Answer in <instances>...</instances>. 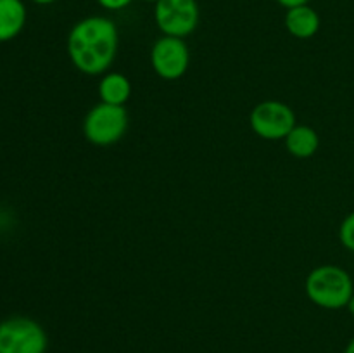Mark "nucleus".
<instances>
[{
    "mask_svg": "<svg viewBox=\"0 0 354 353\" xmlns=\"http://www.w3.org/2000/svg\"><path fill=\"white\" fill-rule=\"evenodd\" d=\"M344 353H354V338L351 339V341L348 343V346H346Z\"/></svg>",
    "mask_w": 354,
    "mask_h": 353,
    "instance_id": "obj_17",
    "label": "nucleus"
},
{
    "mask_svg": "<svg viewBox=\"0 0 354 353\" xmlns=\"http://www.w3.org/2000/svg\"><path fill=\"white\" fill-rule=\"evenodd\" d=\"M45 329L30 317H10L0 322V353H45Z\"/></svg>",
    "mask_w": 354,
    "mask_h": 353,
    "instance_id": "obj_4",
    "label": "nucleus"
},
{
    "mask_svg": "<svg viewBox=\"0 0 354 353\" xmlns=\"http://www.w3.org/2000/svg\"><path fill=\"white\" fill-rule=\"evenodd\" d=\"M318 145H320V137L317 130L308 125H296L286 137V147L294 158H311L318 151Z\"/></svg>",
    "mask_w": 354,
    "mask_h": 353,
    "instance_id": "obj_11",
    "label": "nucleus"
},
{
    "mask_svg": "<svg viewBox=\"0 0 354 353\" xmlns=\"http://www.w3.org/2000/svg\"><path fill=\"white\" fill-rule=\"evenodd\" d=\"M306 296L325 310L348 307L354 293V284L348 270L337 265H320L311 270L304 282Z\"/></svg>",
    "mask_w": 354,
    "mask_h": 353,
    "instance_id": "obj_2",
    "label": "nucleus"
},
{
    "mask_svg": "<svg viewBox=\"0 0 354 353\" xmlns=\"http://www.w3.org/2000/svg\"><path fill=\"white\" fill-rule=\"evenodd\" d=\"M99 97L100 102L124 106L131 97V82L123 73H104L99 82Z\"/></svg>",
    "mask_w": 354,
    "mask_h": 353,
    "instance_id": "obj_10",
    "label": "nucleus"
},
{
    "mask_svg": "<svg viewBox=\"0 0 354 353\" xmlns=\"http://www.w3.org/2000/svg\"><path fill=\"white\" fill-rule=\"evenodd\" d=\"M286 28L292 37L308 40V38H313L320 30V16L308 3L290 7L286 12Z\"/></svg>",
    "mask_w": 354,
    "mask_h": 353,
    "instance_id": "obj_8",
    "label": "nucleus"
},
{
    "mask_svg": "<svg viewBox=\"0 0 354 353\" xmlns=\"http://www.w3.org/2000/svg\"><path fill=\"white\" fill-rule=\"evenodd\" d=\"M131 2L133 0H97V3L107 10H121L130 6Z\"/></svg>",
    "mask_w": 354,
    "mask_h": 353,
    "instance_id": "obj_13",
    "label": "nucleus"
},
{
    "mask_svg": "<svg viewBox=\"0 0 354 353\" xmlns=\"http://www.w3.org/2000/svg\"><path fill=\"white\" fill-rule=\"evenodd\" d=\"M349 310V314L353 315L354 317V293H353V296H351V300H349V303H348V307H346Z\"/></svg>",
    "mask_w": 354,
    "mask_h": 353,
    "instance_id": "obj_15",
    "label": "nucleus"
},
{
    "mask_svg": "<svg viewBox=\"0 0 354 353\" xmlns=\"http://www.w3.org/2000/svg\"><path fill=\"white\" fill-rule=\"evenodd\" d=\"M31 2L40 3V6H48V3H54V2H57V0H31Z\"/></svg>",
    "mask_w": 354,
    "mask_h": 353,
    "instance_id": "obj_16",
    "label": "nucleus"
},
{
    "mask_svg": "<svg viewBox=\"0 0 354 353\" xmlns=\"http://www.w3.org/2000/svg\"><path fill=\"white\" fill-rule=\"evenodd\" d=\"M128 130V113L124 106L99 102L90 107L83 120V135L99 147H107L124 137Z\"/></svg>",
    "mask_w": 354,
    "mask_h": 353,
    "instance_id": "obj_3",
    "label": "nucleus"
},
{
    "mask_svg": "<svg viewBox=\"0 0 354 353\" xmlns=\"http://www.w3.org/2000/svg\"><path fill=\"white\" fill-rule=\"evenodd\" d=\"M151 64L159 78L168 82L182 78L190 64L189 45L183 38L162 35L151 48Z\"/></svg>",
    "mask_w": 354,
    "mask_h": 353,
    "instance_id": "obj_7",
    "label": "nucleus"
},
{
    "mask_svg": "<svg viewBox=\"0 0 354 353\" xmlns=\"http://www.w3.org/2000/svg\"><path fill=\"white\" fill-rule=\"evenodd\" d=\"M120 31L116 23L104 16H88L71 28L66 42L73 66L85 75H104L116 59Z\"/></svg>",
    "mask_w": 354,
    "mask_h": 353,
    "instance_id": "obj_1",
    "label": "nucleus"
},
{
    "mask_svg": "<svg viewBox=\"0 0 354 353\" xmlns=\"http://www.w3.org/2000/svg\"><path fill=\"white\" fill-rule=\"evenodd\" d=\"M339 241L348 251L354 253V211L346 215L339 227Z\"/></svg>",
    "mask_w": 354,
    "mask_h": 353,
    "instance_id": "obj_12",
    "label": "nucleus"
},
{
    "mask_svg": "<svg viewBox=\"0 0 354 353\" xmlns=\"http://www.w3.org/2000/svg\"><path fill=\"white\" fill-rule=\"evenodd\" d=\"M249 123L252 132L265 141H286L289 132L296 127V114L289 104L263 100L252 107Z\"/></svg>",
    "mask_w": 354,
    "mask_h": 353,
    "instance_id": "obj_5",
    "label": "nucleus"
},
{
    "mask_svg": "<svg viewBox=\"0 0 354 353\" xmlns=\"http://www.w3.org/2000/svg\"><path fill=\"white\" fill-rule=\"evenodd\" d=\"M26 7L21 0H0V42H9L23 31Z\"/></svg>",
    "mask_w": 354,
    "mask_h": 353,
    "instance_id": "obj_9",
    "label": "nucleus"
},
{
    "mask_svg": "<svg viewBox=\"0 0 354 353\" xmlns=\"http://www.w3.org/2000/svg\"><path fill=\"white\" fill-rule=\"evenodd\" d=\"M277 2H279L282 7H286V9H290V7L304 6V3H308L310 0H277Z\"/></svg>",
    "mask_w": 354,
    "mask_h": 353,
    "instance_id": "obj_14",
    "label": "nucleus"
},
{
    "mask_svg": "<svg viewBox=\"0 0 354 353\" xmlns=\"http://www.w3.org/2000/svg\"><path fill=\"white\" fill-rule=\"evenodd\" d=\"M144 2H149V3H158L159 0H144Z\"/></svg>",
    "mask_w": 354,
    "mask_h": 353,
    "instance_id": "obj_18",
    "label": "nucleus"
},
{
    "mask_svg": "<svg viewBox=\"0 0 354 353\" xmlns=\"http://www.w3.org/2000/svg\"><path fill=\"white\" fill-rule=\"evenodd\" d=\"M197 0H159L154 3V19L162 35L185 38L199 24Z\"/></svg>",
    "mask_w": 354,
    "mask_h": 353,
    "instance_id": "obj_6",
    "label": "nucleus"
}]
</instances>
